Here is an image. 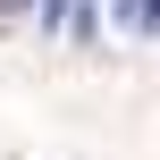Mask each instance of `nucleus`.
<instances>
[{
    "label": "nucleus",
    "instance_id": "1",
    "mask_svg": "<svg viewBox=\"0 0 160 160\" xmlns=\"http://www.w3.org/2000/svg\"><path fill=\"white\" fill-rule=\"evenodd\" d=\"M110 17H118L127 34H160V0H118Z\"/></svg>",
    "mask_w": 160,
    "mask_h": 160
}]
</instances>
